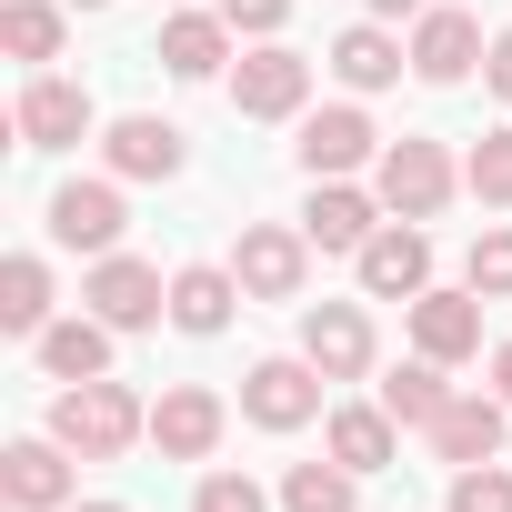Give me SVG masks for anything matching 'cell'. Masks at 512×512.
Returning a JSON list of instances; mask_svg holds the SVG:
<instances>
[{
    "mask_svg": "<svg viewBox=\"0 0 512 512\" xmlns=\"http://www.w3.org/2000/svg\"><path fill=\"white\" fill-rule=\"evenodd\" d=\"M231 272H241L251 302H302V292H312V231H302V221H241Z\"/></svg>",
    "mask_w": 512,
    "mask_h": 512,
    "instance_id": "3",
    "label": "cell"
},
{
    "mask_svg": "<svg viewBox=\"0 0 512 512\" xmlns=\"http://www.w3.org/2000/svg\"><path fill=\"white\" fill-rule=\"evenodd\" d=\"M372 191H382V211H392V221H432V211L462 191V161H452L442 141L402 131V141H382V161H372Z\"/></svg>",
    "mask_w": 512,
    "mask_h": 512,
    "instance_id": "2",
    "label": "cell"
},
{
    "mask_svg": "<svg viewBox=\"0 0 512 512\" xmlns=\"http://www.w3.org/2000/svg\"><path fill=\"white\" fill-rule=\"evenodd\" d=\"M322 442H332V462H352L362 482L402 462V422H392L382 402H332V412H322Z\"/></svg>",
    "mask_w": 512,
    "mask_h": 512,
    "instance_id": "21",
    "label": "cell"
},
{
    "mask_svg": "<svg viewBox=\"0 0 512 512\" xmlns=\"http://www.w3.org/2000/svg\"><path fill=\"white\" fill-rule=\"evenodd\" d=\"M402 71H412V41H392L382 21H352V31L332 41V81H342L352 101H362V91H392Z\"/></svg>",
    "mask_w": 512,
    "mask_h": 512,
    "instance_id": "23",
    "label": "cell"
},
{
    "mask_svg": "<svg viewBox=\"0 0 512 512\" xmlns=\"http://www.w3.org/2000/svg\"><path fill=\"white\" fill-rule=\"evenodd\" d=\"M231 21L221 11H191V0H181V11H161V41H151V61L171 71V81H211V71H231Z\"/></svg>",
    "mask_w": 512,
    "mask_h": 512,
    "instance_id": "17",
    "label": "cell"
},
{
    "mask_svg": "<svg viewBox=\"0 0 512 512\" xmlns=\"http://www.w3.org/2000/svg\"><path fill=\"white\" fill-rule=\"evenodd\" d=\"M462 282H472L482 302H512V221L472 231V262H462Z\"/></svg>",
    "mask_w": 512,
    "mask_h": 512,
    "instance_id": "28",
    "label": "cell"
},
{
    "mask_svg": "<svg viewBox=\"0 0 512 512\" xmlns=\"http://www.w3.org/2000/svg\"><path fill=\"white\" fill-rule=\"evenodd\" d=\"M492 392H502V402H512V342H502V352H492Z\"/></svg>",
    "mask_w": 512,
    "mask_h": 512,
    "instance_id": "35",
    "label": "cell"
},
{
    "mask_svg": "<svg viewBox=\"0 0 512 512\" xmlns=\"http://www.w3.org/2000/svg\"><path fill=\"white\" fill-rule=\"evenodd\" d=\"M71 11H111V0H71Z\"/></svg>",
    "mask_w": 512,
    "mask_h": 512,
    "instance_id": "37",
    "label": "cell"
},
{
    "mask_svg": "<svg viewBox=\"0 0 512 512\" xmlns=\"http://www.w3.org/2000/svg\"><path fill=\"white\" fill-rule=\"evenodd\" d=\"M482 91L512 111V31H492V51H482Z\"/></svg>",
    "mask_w": 512,
    "mask_h": 512,
    "instance_id": "33",
    "label": "cell"
},
{
    "mask_svg": "<svg viewBox=\"0 0 512 512\" xmlns=\"http://www.w3.org/2000/svg\"><path fill=\"white\" fill-rule=\"evenodd\" d=\"M502 432H512V402L502 392H452L432 412V462L472 472V462H502Z\"/></svg>",
    "mask_w": 512,
    "mask_h": 512,
    "instance_id": "15",
    "label": "cell"
},
{
    "mask_svg": "<svg viewBox=\"0 0 512 512\" xmlns=\"http://www.w3.org/2000/svg\"><path fill=\"white\" fill-rule=\"evenodd\" d=\"M302 362L322 382H362L382 362V332H372V302H302Z\"/></svg>",
    "mask_w": 512,
    "mask_h": 512,
    "instance_id": "8",
    "label": "cell"
},
{
    "mask_svg": "<svg viewBox=\"0 0 512 512\" xmlns=\"http://www.w3.org/2000/svg\"><path fill=\"white\" fill-rule=\"evenodd\" d=\"M161 11H181V0H161Z\"/></svg>",
    "mask_w": 512,
    "mask_h": 512,
    "instance_id": "38",
    "label": "cell"
},
{
    "mask_svg": "<svg viewBox=\"0 0 512 512\" xmlns=\"http://www.w3.org/2000/svg\"><path fill=\"white\" fill-rule=\"evenodd\" d=\"M231 111H241V121H302V111H312V61H302L292 41H251V51L231 61Z\"/></svg>",
    "mask_w": 512,
    "mask_h": 512,
    "instance_id": "4",
    "label": "cell"
},
{
    "mask_svg": "<svg viewBox=\"0 0 512 512\" xmlns=\"http://www.w3.org/2000/svg\"><path fill=\"white\" fill-rule=\"evenodd\" d=\"M91 91L81 81H61V71H31L21 81V101H11V131H21V151H71V141H91Z\"/></svg>",
    "mask_w": 512,
    "mask_h": 512,
    "instance_id": "12",
    "label": "cell"
},
{
    "mask_svg": "<svg viewBox=\"0 0 512 512\" xmlns=\"http://www.w3.org/2000/svg\"><path fill=\"white\" fill-rule=\"evenodd\" d=\"M442 512H512V472H502V462L452 472V502H442Z\"/></svg>",
    "mask_w": 512,
    "mask_h": 512,
    "instance_id": "31",
    "label": "cell"
},
{
    "mask_svg": "<svg viewBox=\"0 0 512 512\" xmlns=\"http://www.w3.org/2000/svg\"><path fill=\"white\" fill-rule=\"evenodd\" d=\"M111 342H121V332H111L101 312H71V322H51V332L31 342V362H41V382H101V372H111Z\"/></svg>",
    "mask_w": 512,
    "mask_h": 512,
    "instance_id": "22",
    "label": "cell"
},
{
    "mask_svg": "<svg viewBox=\"0 0 512 512\" xmlns=\"http://www.w3.org/2000/svg\"><path fill=\"white\" fill-rule=\"evenodd\" d=\"M61 41H71V11H61V0H0V51H11V61H61Z\"/></svg>",
    "mask_w": 512,
    "mask_h": 512,
    "instance_id": "25",
    "label": "cell"
},
{
    "mask_svg": "<svg viewBox=\"0 0 512 512\" xmlns=\"http://www.w3.org/2000/svg\"><path fill=\"white\" fill-rule=\"evenodd\" d=\"M412 312V352H432V362H472L482 352V292L462 282V292H422V302H402Z\"/></svg>",
    "mask_w": 512,
    "mask_h": 512,
    "instance_id": "20",
    "label": "cell"
},
{
    "mask_svg": "<svg viewBox=\"0 0 512 512\" xmlns=\"http://www.w3.org/2000/svg\"><path fill=\"white\" fill-rule=\"evenodd\" d=\"M81 302H91L111 332H151V322H171V282H161V262H141V251H101L91 282H81Z\"/></svg>",
    "mask_w": 512,
    "mask_h": 512,
    "instance_id": "7",
    "label": "cell"
},
{
    "mask_svg": "<svg viewBox=\"0 0 512 512\" xmlns=\"http://www.w3.org/2000/svg\"><path fill=\"white\" fill-rule=\"evenodd\" d=\"M221 432H231V402H221L211 382H161V402H151V442H161V462H211Z\"/></svg>",
    "mask_w": 512,
    "mask_h": 512,
    "instance_id": "13",
    "label": "cell"
},
{
    "mask_svg": "<svg viewBox=\"0 0 512 512\" xmlns=\"http://www.w3.org/2000/svg\"><path fill=\"white\" fill-rule=\"evenodd\" d=\"M362 11H372V21H422L432 0H362Z\"/></svg>",
    "mask_w": 512,
    "mask_h": 512,
    "instance_id": "34",
    "label": "cell"
},
{
    "mask_svg": "<svg viewBox=\"0 0 512 512\" xmlns=\"http://www.w3.org/2000/svg\"><path fill=\"white\" fill-rule=\"evenodd\" d=\"M322 372L302 362V352H272V362H251L241 372V422L251 432H302V422H322Z\"/></svg>",
    "mask_w": 512,
    "mask_h": 512,
    "instance_id": "5",
    "label": "cell"
},
{
    "mask_svg": "<svg viewBox=\"0 0 512 512\" xmlns=\"http://www.w3.org/2000/svg\"><path fill=\"white\" fill-rule=\"evenodd\" d=\"M442 372H452V362H432V352H412V362H402V372L382 382V412H392L402 432H432V412L452 402V382H442Z\"/></svg>",
    "mask_w": 512,
    "mask_h": 512,
    "instance_id": "26",
    "label": "cell"
},
{
    "mask_svg": "<svg viewBox=\"0 0 512 512\" xmlns=\"http://www.w3.org/2000/svg\"><path fill=\"white\" fill-rule=\"evenodd\" d=\"M0 332H11V342L51 332V262H41V251H11V262H0Z\"/></svg>",
    "mask_w": 512,
    "mask_h": 512,
    "instance_id": "24",
    "label": "cell"
},
{
    "mask_svg": "<svg viewBox=\"0 0 512 512\" xmlns=\"http://www.w3.org/2000/svg\"><path fill=\"white\" fill-rule=\"evenodd\" d=\"M392 211H382V191H362V181H312V201H302V231H312V251H352L382 231Z\"/></svg>",
    "mask_w": 512,
    "mask_h": 512,
    "instance_id": "18",
    "label": "cell"
},
{
    "mask_svg": "<svg viewBox=\"0 0 512 512\" xmlns=\"http://www.w3.org/2000/svg\"><path fill=\"white\" fill-rule=\"evenodd\" d=\"M302 171L312 181H352V171H372L382 161V131H372V111L362 101H322V111H302Z\"/></svg>",
    "mask_w": 512,
    "mask_h": 512,
    "instance_id": "10",
    "label": "cell"
},
{
    "mask_svg": "<svg viewBox=\"0 0 512 512\" xmlns=\"http://www.w3.org/2000/svg\"><path fill=\"white\" fill-rule=\"evenodd\" d=\"M191 512H272V492L251 482V472H201L191 482Z\"/></svg>",
    "mask_w": 512,
    "mask_h": 512,
    "instance_id": "30",
    "label": "cell"
},
{
    "mask_svg": "<svg viewBox=\"0 0 512 512\" xmlns=\"http://www.w3.org/2000/svg\"><path fill=\"white\" fill-rule=\"evenodd\" d=\"M121 231H131L121 171H101V181H61V191H51V241H61V251L101 262V251H121Z\"/></svg>",
    "mask_w": 512,
    "mask_h": 512,
    "instance_id": "9",
    "label": "cell"
},
{
    "mask_svg": "<svg viewBox=\"0 0 512 512\" xmlns=\"http://www.w3.org/2000/svg\"><path fill=\"white\" fill-rule=\"evenodd\" d=\"M282 512H362V472L352 462H292L282 472Z\"/></svg>",
    "mask_w": 512,
    "mask_h": 512,
    "instance_id": "27",
    "label": "cell"
},
{
    "mask_svg": "<svg viewBox=\"0 0 512 512\" xmlns=\"http://www.w3.org/2000/svg\"><path fill=\"white\" fill-rule=\"evenodd\" d=\"M71 512H131V502H71Z\"/></svg>",
    "mask_w": 512,
    "mask_h": 512,
    "instance_id": "36",
    "label": "cell"
},
{
    "mask_svg": "<svg viewBox=\"0 0 512 512\" xmlns=\"http://www.w3.org/2000/svg\"><path fill=\"white\" fill-rule=\"evenodd\" d=\"M482 51H492V31H482L472 11H452V0H432V11L412 21V81H432V91L472 81V71H482Z\"/></svg>",
    "mask_w": 512,
    "mask_h": 512,
    "instance_id": "14",
    "label": "cell"
},
{
    "mask_svg": "<svg viewBox=\"0 0 512 512\" xmlns=\"http://www.w3.org/2000/svg\"><path fill=\"white\" fill-rule=\"evenodd\" d=\"M211 11L241 31V41H282V21H292V0H211Z\"/></svg>",
    "mask_w": 512,
    "mask_h": 512,
    "instance_id": "32",
    "label": "cell"
},
{
    "mask_svg": "<svg viewBox=\"0 0 512 512\" xmlns=\"http://www.w3.org/2000/svg\"><path fill=\"white\" fill-rule=\"evenodd\" d=\"M462 181H472V201L512 211V131H482V141H472V161H462Z\"/></svg>",
    "mask_w": 512,
    "mask_h": 512,
    "instance_id": "29",
    "label": "cell"
},
{
    "mask_svg": "<svg viewBox=\"0 0 512 512\" xmlns=\"http://www.w3.org/2000/svg\"><path fill=\"white\" fill-rule=\"evenodd\" d=\"M352 272H362V302H422L432 292V231L422 221H382L352 251Z\"/></svg>",
    "mask_w": 512,
    "mask_h": 512,
    "instance_id": "11",
    "label": "cell"
},
{
    "mask_svg": "<svg viewBox=\"0 0 512 512\" xmlns=\"http://www.w3.org/2000/svg\"><path fill=\"white\" fill-rule=\"evenodd\" d=\"M51 432L81 452V462H121L131 442H151V402L131 392V382H61L51 392Z\"/></svg>",
    "mask_w": 512,
    "mask_h": 512,
    "instance_id": "1",
    "label": "cell"
},
{
    "mask_svg": "<svg viewBox=\"0 0 512 512\" xmlns=\"http://www.w3.org/2000/svg\"><path fill=\"white\" fill-rule=\"evenodd\" d=\"M101 161H111L121 181H181L191 141H181V121H161V111H121V121L101 131Z\"/></svg>",
    "mask_w": 512,
    "mask_h": 512,
    "instance_id": "16",
    "label": "cell"
},
{
    "mask_svg": "<svg viewBox=\"0 0 512 512\" xmlns=\"http://www.w3.org/2000/svg\"><path fill=\"white\" fill-rule=\"evenodd\" d=\"M251 292H241V272L231 262H181L171 272V332H191V342H211V332H231V312H241Z\"/></svg>",
    "mask_w": 512,
    "mask_h": 512,
    "instance_id": "19",
    "label": "cell"
},
{
    "mask_svg": "<svg viewBox=\"0 0 512 512\" xmlns=\"http://www.w3.org/2000/svg\"><path fill=\"white\" fill-rule=\"evenodd\" d=\"M71 462L81 452L61 432H21L11 452H0V502H11V512H71L81 502V472Z\"/></svg>",
    "mask_w": 512,
    "mask_h": 512,
    "instance_id": "6",
    "label": "cell"
}]
</instances>
